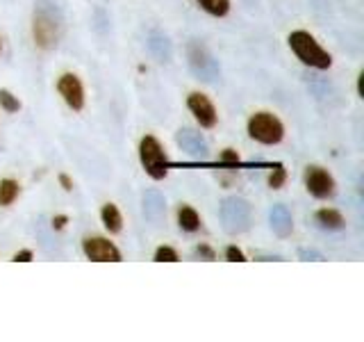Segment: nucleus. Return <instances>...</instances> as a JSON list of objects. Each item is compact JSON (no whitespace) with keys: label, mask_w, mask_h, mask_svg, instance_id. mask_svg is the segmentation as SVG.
<instances>
[{"label":"nucleus","mask_w":364,"mask_h":342,"mask_svg":"<svg viewBox=\"0 0 364 342\" xmlns=\"http://www.w3.org/2000/svg\"><path fill=\"white\" fill-rule=\"evenodd\" d=\"M57 91H60V96L66 100V105L80 112L85 108V89H82V83H80V78L73 76V73H64L60 80H57Z\"/></svg>","instance_id":"1a4fd4ad"},{"label":"nucleus","mask_w":364,"mask_h":342,"mask_svg":"<svg viewBox=\"0 0 364 342\" xmlns=\"http://www.w3.org/2000/svg\"><path fill=\"white\" fill-rule=\"evenodd\" d=\"M269 219H271L273 233H276L278 237H287L294 231V219H291V212L287 210V205H282V203L273 205Z\"/></svg>","instance_id":"ddd939ff"},{"label":"nucleus","mask_w":364,"mask_h":342,"mask_svg":"<svg viewBox=\"0 0 364 342\" xmlns=\"http://www.w3.org/2000/svg\"><path fill=\"white\" fill-rule=\"evenodd\" d=\"M32 34L34 43L41 51H50L60 43L64 34V16L62 9L53 0H37L34 3V16H32Z\"/></svg>","instance_id":"f257e3e1"},{"label":"nucleus","mask_w":364,"mask_h":342,"mask_svg":"<svg viewBox=\"0 0 364 342\" xmlns=\"http://www.w3.org/2000/svg\"><path fill=\"white\" fill-rule=\"evenodd\" d=\"M223 162H232V165H237V162H239V155H237L235 151H230V148H228V151L223 153Z\"/></svg>","instance_id":"393cba45"},{"label":"nucleus","mask_w":364,"mask_h":342,"mask_svg":"<svg viewBox=\"0 0 364 342\" xmlns=\"http://www.w3.org/2000/svg\"><path fill=\"white\" fill-rule=\"evenodd\" d=\"M187 57H189V68L193 71V76H196L198 80H203V83H214V80L221 76L219 62L214 60V57L210 55V51L205 48L200 41L189 43Z\"/></svg>","instance_id":"39448f33"},{"label":"nucleus","mask_w":364,"mask_h":342,"mask_svg":"<svg viewBox=\"0 0 364 342\" xmlns=\"http://www.w3.org/2000/svg\"><path fill=\"white\" fill-rule=\"evenodd\" d=\"M100 217H102V224H105V228L109 233H119L123 228V217L119 212V208L114 203H105L100 210Z\"/></svg>","instance_id":"2eb2a0df"},{"label":"nucleus","mask_w":364,"mask_h":342,"mask_svg":"<svg viewBox=\"0 0 364 342\" xmlns=\"http://www.w3.org/2000/svg\"><path fill=\"white\" fill-rule=\"evenodd\" d=\"M196 251H198V254H200V256H205V258H210V260H214V251H212V249H208V247H203V244H200V247H198Z\"/></svg>","instance_id":"a878e982"},{"label":"nucleus","mask_w":364,"mask_h":342,"mask_svg":"<svg viewBox=\"0 0 364 342\" xmlns=\"http://www.w3.org/2000/svg\"><path fill=\"white\" fill-rule=\"evenodd\" d=\"M60 182L64 185V190H66V192H71V190H73V182H71V178H68L66 174H62V176H60Z\"/></svg>","instance_id":"bb28decb"},{"label":"nucleus","mask_w":364,"mask_h":342,"mask_svg":"<svg viewBox=\"0 0 364 342\" xmlns=\"http://www.w3.org/2000/svg\"><path fill=\"white\" fill-rule=\"evenodd\" d=\"M176 142H178V146L182 148V151H187L191 155H205V153H208V142H205V137L198 130H193V128L178 130Z\"/></svg>","instance_id":"9b49d317"},{"label":"nucleus","mask_w":364,"mask_h":342,"mask_svg":"<svg viewBox=\"0 0 364 342\" xmlns=\"http://www.w3.org/2000/svg\"><path fill=\"white\" fill-rule=\"evenodd\" d=\"M178 224L182 231H187V233H193V231H198L200 228V217L198 212L191 208V205H182V208L178 210Z\"/></svg>","instance_id":"f3484780"},{"label":"nucleus","mask_w":364,"mask_h":342,"mask_svg":"<svg viewBox=\"0 0 364 342\" xmlns=\"http://www.w3.org/2000/svg\"><path fill=\"white\" fill-rule=\"evenodd\" d=\"M316 222L321 228H328V231H341L344 228V217H341L337 210H330V208H323V210H318L316 214Z\"/></svg>","instance_id":"dca6fc26"},{"label":"nucleus","mask_w":364,"mask_h":342,"mask_svg":"<svg viewBox=\"0 0 364 342\" xmlns=\"http://www.w3.org/2000/svg\"><path fill=\"white\" fill-rule=\"evenodd\" d=\"M198 5L212 16H225L230 9V0H198Z\"/></svg>","instance_id":"a211bd4d"},{"label":"nucleus","mask_w":364,"mask_h":342,"mask_svg":"<svg viewBox=\"0 0 364 342\" xmlns=\"http://www.w3.org/2000/svg\"><path fill=\"white\" fill-rule=\"evenodd\" d=\"M146 46H148V51L153 53L155 60H159V62H168V60H171V55H173V48H171V41H168L166 34H162V32H151V34H148Z\"/></svg>","instance_id":"4468645a"},{"label":"nucleus","mask_w":364,"mask_h":342,"mask_svg":"<svg viewBox=\"0 0 364 342\" xmlns=\"http://www.w3.org/2000/svg\"><path fill=\"white\" fill-rule=\"evenodd\" d=\"M14 260L16 262H30L32 260V251H28V249L26 251H18V254L14 256Z\"/></svg>","instance_id":"b1692460"},{"label":"nucleus","mask_w":364,"mask_h":342,"mask_svg":"<svg viewBox=\"0 0 364 342\" xmlns=\"http://www.w3.org/2000/svg\"><path fill=\"white\" fill-rule=\"evenodd\" d=\"M221 224L225 233H244L250 226V203L242 197H228L221 203Z\"/></svg>","instance_id":"7ed1b4c3"},{"label":"nucleus","mask_w":364,"mask_h":342,"mask_svg":"<svg viewBox=\"0 0 364 342\" xmlns=\"http://www.w3.org/2000/svg\"><path fill=\"white\" fill-rule=\"evenodd\" d=\"M187 105L203 128H214L216 125V110H214L212 100L208 96L193 91V94H189V98H187Z\"/></svg>","instance_id":"9d476101"},{"label":"nucleus","mask_w":364,"mask_h":342,"mask_svg":"<svg viewBox=\"0 0 364 342\" xmlns=\"http://www.w3.org/2000/svg\"><path fill=\"white\" fill-rule=\"evenodd\" d=\"M82 249L85 256L94 262H121V251L105 237H87Z\"/></svg>","instance_id":"6e6552de"},{"label":"nucleus","mask_w":364,"mask_h":342,"mask_svg":"<svg viewBox=\"0 0 364 342\" xmlns=\"http://www.w3.org/2000/svg\"><path fill=\"white\" fill-rule=\"evenodd\" d=\"M139 157H141V165L146 169V174L151 176L153 180H162L168 171V157L166 151L162 148L153 135H146L141 144H139Z\"/></svg>","instance_id":"20e7f679"},{"label":"nucleus","mask_w":364,"mask_h":342,"mask_svg":"<svg viewBox=\"0 0 364 342\" xmlns=\"http://www.w3.org/2000/svg\"><path fill=\"white\" fill-rule=\"evenodd\" d=\"M18 197V182L16 180H3L0 182V205H9L14 203V199Z\"/></svg>","instance_id":"6ab92c4d"},{"label":"nucleus","mask_w":364,"mask_h":342,"mask_svg":"<svg viewBox=\"0 0 364 342\" xmlns=\"http://www.w3.org/2000/svg\"><path fill=\"white\" fill-rule=\"evenodd\" d=\"M166 214V201L157 190H148L144 194V217L151 224H159Z\"/></svg>","instance_id":"f8f14e48"},{"label":"nucleus","mask_w":364,"mask_h":342,"mask_svg":"<svg viewBox=\"0 0 364 342\" xmlns=\"http://www.w3.org/2000/svg\"><path fill=\"white\" fill-rule=\"evenodd\" d=\"M225 258L228 260H232V262H244V254H242V249H237V247H228L225 249Z\"/></svg>","instance_id":"5701e85b"},{"label":"nucleus","mask_w":364,"mask_h":342,"mask_svg":"<svg viewBox=\"0 0 364 342\" xmlns=\"http://www.w3.org/2000/svg\"><path fill=\"white\" fill-rule=\"evenodd\" d=\"M301 258H307V260H310V258H312V260H321V256H318V254H314V251H305V249L301 251Z\"/></svg>","instance_id":"cd10ccee"},{"label":"nucleus","mask_w":364,"mask_h":342,"mask_svg":"<svg viewBox=\"0 0 364 342\" xmlns=\"http://www.w3.org/2000/svg\"><path fill=\"white\" fill-rule=\"evenodd\" d=\"M305 187L316 199H330L335 194V180L321 167H307V171H305Z\"/></svg>","instance_id":"0eeeda50"},{"label":"nucleus","mask_w":364,"mask_h":342,"mask_svg":"<svg viewBox=\"0 0 364 342\" xmlns=\"http://www.w3.org/2000/svg\"><path fill=\"white\" fill-rule=\"evenodd\" d=\"M155 260L157 262H178V254H176V249H171V247H159L155 251Z\"/></svg>","instance_id":"412c9836"},{"label":"nucleus","mask_w":364,"mask_h":342,"mask_svg":"<svg viewBox=\"0 0 364 342\" xmlns=\"http://www.w3.org/2000/svg\"><path fill=\"white\" fill-rule=\"evenodd\" d=\"M64 224H66V217H64V214H62V217H55V219H53V226H55V228H62Z\"/></svg>","instance_id":"c85d7f7f"},{"label":"nucleus","mask_w":364,"mask_h":342,"mask_svg":"<svg viewBox=\"0 0 364 342\" xmlns=\"http://www.w3.org/2000/svg\"><path fill=\"white\" fill-rule=\"evenodd\" d=\"M0 105H3L7 112H18L21 110V103L11 96L7 89H0Z\"/></svg>","instance_id":"aec40b11"},{"label":"nucleus","mask_w":364,"mask_h":342,"mask_svg":"<svg viewBox=\"0 0 364 342\" xmlns=\"http://www.w3.org/2000/svg\"><path fill=\"white\" fill-rule=\"evenodd\" d=\"M248 135L259 144H278L284 137V128L280 119L269 112H257L248 121Z\"/></svg>","instance_id":"423d86ee"},{"label":"nucleus","mask_w":364,"mask_h":342,"mask_svg":"<svg viewBox=\"0 0 364 342\" xmlns=\"http://www.w3.org/2000/svg\"><path fill=\"white\" fill-rule=\"evenodd\" d=\"M284 178H287V174H284L282 165H276V169H273V174H271V178H269V185H271L273 190H278V187H282Z\"/></svg>","instance_id":"4be33fe9"},{"label":"nucleus","mask_w":364,"mask_h":342,"mask_svg":"<svg viewBox=\"0 0 364 342\" xmlns=\"http://www.w3.org/2000/svg\"><path fill=\"white\" fill-rule=\"evenodd\" d=\"M289 48L296 53V57H299L303 64L312 68H321L323 71V68H330V64H333L330 53H326L312 34L305 30H296L289 34Z\"/></svg>","instance_id":"f03ea898"}]
</instances>
